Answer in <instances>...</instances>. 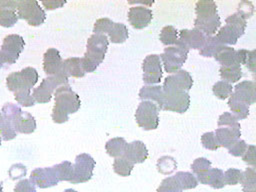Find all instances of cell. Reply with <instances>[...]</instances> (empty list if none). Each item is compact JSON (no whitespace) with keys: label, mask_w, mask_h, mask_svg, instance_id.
<instances>
[{"label":"cell","mask_w":256,"mask_h":192,"mask_svg":"<svg viewBox=\"0 0 256 192\" xmlns=\"http://www.w3.org/2000/svg\"><path fill=\"white\" fill-rule=\"evenodd\" d=\"M55 105L52 110V120L61 124L69 119L70 113H75L81 106L79 95L72 90L70 85H62L54 92Z\"/></svg>","instance_id":"cell-1"},{"label":"cell","mask_w":256,"mask_h":192,"mask_svg":"<svg viewBox=\"0 0 256 192\" xmlns=\"http://www.w3.org/2000/svg\"><path fill=\"white\" fill-rule=\"evenodd\" d=\"M109 41L105 34H92L87 40V51L81 59V66L86 73L94 72L103 62Z\"/></svg>","instance_id":"cell-2"},{"label":"cell","mask_w":256,"mask_h":192,"mask_svg":"<svg viewBox=\"0 0 256 192\" xmlns=\"http://www.w3.org/2000/svg\"><path fill=\"white\" fill-rule=\"evenodd\" d=\"M2 115L9 121L17 133L31 134L36 129V120L29 112H23L18 105L6 103L2 107Z\"/></svg>","instance_id":"cell-3"},{"label":"cell","mask_w":256,"mask_h":192,"mask_svg":"<svg viewBox=\"0 0 256 192\" xmlns=\"http://www.w3.org/2000/svg\"><path fill=\"white\" fill-rule=\"evenodd\" d=\"M38 72L33 67H26L19 72H12L6 78V86L12 92L31 91L38 81Z\"/></svg>","instance_id":"cell-4"},{"label":"cell","mask_w":256,"mask_h":192,"mask_svg":"<svg viewBox=\"0 0 256 192\" xmlns=\"http://www.w3.org/2000/svg\"><path fill=\"white\" fill-rule=\"evenodd\" d=\"M68 76L63 71L44 78L37 88L33 89L32 96L38 103H48L52 98V93L58 87L68 84Z\"/></svg>","instance_id":"cell-5"},{"label":"cell","mask_w":256,"mask_h":192,"mask_svg":"<svg viewBox=\"0 0 256 192\" xmlns=\"http://www.w3.org/2000/svg\"><path fill=\"white\" fill-rule=\"evenodd\" d=\"M135 120L138 126L146 131L156 129L159 125V109L157 104L149 100L141 101L135 112Z\"/></svg>","instance_id":"cell-6"},{"label":"cell","mask_w":256,"mask_h":192,"mask_svg":"<svg viewBox=\"0 0 256 192\" xmlns=\"http://www.w3.org/2000/svg\"><path fill=\"white\" fill-rule=\"evenodd\" d=\"M18 18L26 20L30 26H39L46 19L45 11L36 0H22L17 3Z\"/></svg>","instance_id":"cell-7"},{"label":"cell","mask_w":256,"mask_h":192,"mask_svg":"<svg viewBox=\"0 0 256 192\" xmlns=\"http://www.w3.org/2000/svg\"><path fill=\"white\" fill-rule=\"evenodd\" d=\"M25 41L18 34H9L3 39L0 49V62L14 64L24 49Z\"/></svg>","instance_id":"cell-8"},{"label":"cell","mask_w":256,"mask_h":192,"mask_svg":"<svg viewBox=\"0 0 256 192\" xmlns=\"http://www.w3.org/2000/svg\"><path fill=\"white\" fill-rule=\"evenodd\" d=\"M96 165L93 157L87 153H81L76 156L73 165V177L70 181L72 184L85 183L93 176V170Z\"/></svg>","instance_id":"cell-9"},{"label":"cell","mask_w":256,"mask_h":192,"mask_svg":"<svg viewBox=\"0 0 256 192\" xmlns=\"http://www.w3.org/2000/svg\"><path fill=\"white\" fill-rule=\"evenodd\" d=\"M189 50L179 46H171L164 49V52L159 56L164 65V69L168 73H176L185 63L188 57Z\"/></svg>","instance_id":"cell-10"},{"label":"cell","mask_w":256,"mask_h":192,"mask_svg":"<svg viewBox=\"0 0 256 192\" xmlns=\"http://www.w3.org/2000/svg\"><path fill=\"white\" fill-rule=\"evenodd\" d=\"M189 106L190 95L188 92H163V102L161 110L185 113L188 110Z\"/></svg>","instance_id":"cell-11"},{"label":"cell","mask_w":256,"mask_h":192,"mask_svg":"<svg viewBox=\"0 0 256 192\" xmlns=\"http://www.w3.org/2000/svg\"><path fill=\"white\" fill-rule=\"evenodd\" d=\"M192 85L193 79L190 73L186 70L180 69L176 73L165 78L162 90L163 92H188L192 88Z\"/></svg>","instance_id":"cell-12"},{"label":"cell","mask_w":256,"mask_h":192,"mask_svg":"<svg viewBox=\"0 0 256 192\" xmlns=\"http://www.w3.org/2000/svg\"><path fill=\"white\" fill-rule=\"evenodd\" d=\"M143 70V81L146 84H157L160 83L163 72L162 64L159 55L150 54L146 56L142 63Z\"/></svg>","instance_id":"cell-13"},{"label":"cell","mask_w":256,"mask_h":192,"mask_svg":"<svg viewBox=\"0 0 256 192\" xmlns=\"http://www.w3.org/2000/svg\"><path fill=\"white\" fill-rule=\"evenodd\" d=\"M249 50L239 49L235 50L229 46H223L220 48L215 54L214 58L218 61L222 66H232V65H240L246 63V59L248 56Z\"/></svg>","instance_id":"cell-14"},{"label":"cell","mask_w":256,"mask_h":192,"mask_svg":"<svg viewBox=\"0 0 256 192\" xmlns=\"http://www.w3.org/2000/svg\"><path fill=\"white\" fill-rule=\"evenodd\" d=\"M206 37L198 29H182L179 32V38L177 39L176 46L182 47L184 49H201Z\"/></svg>","instance_id":"cell-15"},{"label":"cell","mask_w":256,"mask_h":192,"mask_svg":"<svg viewBox=\"0 0 256 192\" xmlns=\"http://www.w3.org/2000/svg\"><path fill=\"white\" fill-rule=\"evenodd\" d=\"M34 185H37L39 188H48L58 184L59 179L56 174L54 167H45V168H36L31 172L30 179Z\"/></svg>","instance_id":"cell-16"},{"label":"cell","mask_w":256,"mask_h":192,"mask_svg":"<svg viewBox=\"0 0 256 192\" xmlns=\"http://www.w3.org/2000/svg\"><path fill=\"white\" fill-rule=\"evenodd\" d=\"M152 18V10L145 6H133L128 11V20L135 29H143L147 27Z\"/></svg>","instance_id":"cell-17"},{"label":"cell","mask_w":256,"mask_h":192,"mask_svg":"<svg viewBox=\"0 0 256 192\" xmlns=\"http://www.w3.org/2000/svg\"><path fill=\"white\" fill-rule=\"evenodd\" d=\"M63 60L56 48H48L43 55V70L47 75H55L62 71Z\"/></svg>","instance_id":"cell-18"},{"label":"cell","mask_w":256,"mask_h":192,"mask_svg":"<svg viewBox=\"0 0 256 192\" xmlns=\"http://www.w3.org/2000/svg\"><path fill=\"white\" fill-rule=\"evenodd\" d=\"M17 3L13 0H0V26L12 27L18 21Z\"/></svg>","instance_id":"cell-19"},{"label":"cell","mask_w":256,"mask_h":192,"mask_svg":"<svg viewBox=\"0 0 256 192\" xmlns=\"http://www.w3.org/2000/svg\"><path fill=\"white\" fill-rule=\"evenodd\" d=\"M123 157L133 164L143 163L148 158V149L144 142L136 140L131 143H127Z\"/></svg>","instance_id":"cell-20"},{"label":"cell","mask_w":256,"mask_h":192,"mask_svg":"<svg viewBox=\"0 0 256 192\" xmlns=\"http://www.w3.org/2000/svg\"><path fill=\"white\" fill-rule=\"evenodd\" d=\"M232 92L238 99L244 101L249 106L254 104L256 101V84L254 81L244 80L238 83Z\"/></svg>","instance_id":"cell-21"},{"label":"cell","mask_w":256,"mask_h":192,"mask_svg":"<svg viewBox=\"0 0 256 192\" xmlns=\"http://www.w3.org/2000/svg\"><path fill=\"white\" fill-rule=\"evenodd\" d=\"M214 135L220 147L229 148L235 141L239 140L241 136V131L240 129L222 126L215 130Z\"/></svg>","instance_id":"cell-22"},{"label":"cell","mask_w":256,"mask_h":192,"mask_svg":"<svg viewBox=\"0 0 256 192\" xmlns=\"http://www.w3.org/2000/svg\"><path fill=\"white\" fill-rule=\"evenodd\" d=\"M220 25L221 21L218 14L210 17H196V19L194 20L195 29L201 31L205 36H212L213 34H215Z\"/></svg>","instance_id":"cell-23"},{"label":"cell","mask_w":256,"mask_h":192,"mask_svg":"<svg viewBox=\"0 0 256 192\" xmlns=\"http://www.w3.org/2000/svg\"><path fill=\"white\" fill-rule=\"evenodd\" d=\"M139 98L144 101L150 99L152 102H156L158 109L161 110L163 102V90L160 85L143 86L139 91Z\"/></svg>","instance_id":"cell-24"},{"label":"cell","mask_w":256,"mask_h":192,"mask_svg":"<svg viewBox=\"0 0 256 192\" xmlns=\"http://www.w3.org/2000/svg\"><path fill=\"white\" fill-rule=\"evenodd\" d=\"M191 169L194 174H196V179L201 184L207 183V177L209 170L211 169V162L204 157H200L194 160V162L191 165Z\"/></svg>","instance_id":"cell-25"},{"label":"cell","mask_w":256,"mask_h":192,"mask_svg":"<svg viewBox=\"0 0 256 192\" xmlns=\"http://www.w3.org/2000/svg\"><path fill=\"white\" fill-rule=\"evenodd\" d=\"M62 69L68 77L72 76L74 78H81L85 76V72L81 66V59L79 57H71L65 59L63 61Z\"/></svg>","instance_id":"cell-26"},{"label":"cell","mask_w":256,"mask_h":192,"mask_svg":"<svg viewBox=\"0 0 256 192\" xmlns=\"http://www.w3.org/2000/svg\"><path fill=\"white\" fill-rule=\"evenodd\" d=\"M228 106L231 111L234 113L233 115L237 119H245L249 115V105L244 101L238 99L233 93L229 96L228 99Z\"/></svg>","instance_id":"cell-27"},{"label":"cell","mask_w":256,"mask_h":192,"mask_svg":"<svg viewBox=\"0 0 256 192\" xmlns=\"http://www.w3.org/2000/svg\"><path fill=\"white\" fill-rule=\"evenodd\" d=\"M126 145L127 142L123 137H114L106 142L105 149L109 156L118 158L123 156Z\"/></svg>","instance_id":"cell-28"},{"label":"cell","mask_w":256,"mask_h":192,"mask_svg":"<svg viewBox=\"0 0 256 192\" xmlns=\"http://www.w3.org/2000/svg\"><path fill=\"white\" fill-rule=\"evenodd\" d=\"M195 12L197 18L210 17L218 14L217 5L211 0H200L195 4Z\"/></svg>","instance_id":"cell-29"},{"label":"cell","mask_w":256,"mask_h":192,"mask_svg":"<svg viewBox=\"0 0 256 192\" xmlns=\"http://www.w3.org/2000/svg\"><path fill=\"white\" fill-rule=\"evenodd\" d=\"M220 76L223 81L228 83H235L241 79L243 76L242 69L240 65H232V66H221L219 69Z\"/></svg>","instance_id":"cell-30"},{"label":"cell","mask_w":256,"mask_h":192,"mask_svg":"<svg viewBox=\"0 0 256 192\" xmlns=\"http://www.w3.org/2000/svg\"><path fill=\"white\" fill-rule=\"evenodd\" d=\"M240 36L237 34V32L230 27L229 25H225L220 28L218 33L216 34V38L219 40L220 43L226 46L227 45H235L237 43V40Z\"/></svg>","instance_id":"cell-31"},{"label":"cell","mask_w":256,"mask_h":192,"mask_svg":"<svg viewBox=\"0 0 256 192\" xmlns=\"http://www.w3.org/2000/svg\"><path fill=\"white\" fill-rule=\"evenodd\" d=\"M110 41L112 43H123L128 39V29L123 23H115L108 32Z\"/></svg>","instance_id":"cell-32"},{"label":"cell","mask_w":256,"mask_h":192,"mask_svg":"<svg viewBox=\"0 0 256 192\" xmlns=\"http://www.w3.org/2000/svg\"><path fill=\"white\" fill-rule=\"evenodd\" d=\"M223 46L225 45L220 43L216 36H207L203 46L199 51V54L204 57H212Z\"/></svg>","instance_id":"cell-33"},{"label":"cell","mask_w":256,"mask_h":192,"mask_svg":"<svg viewBox=\"0 0 256 192\" xmlns=\"http://www.w3.org/2000/svg\"><path fill=\"white\" fill-rule=\"evenodd\" d=\"M175 179L177 180L181 190H187V189H193L197 187L198 181L194 174L186 171H179L174 175Z\"/></svg>","instance_id":"cell-34"},{"label":"cell","mask_w":256,"mask_h":192,"mask_svg":"<svg viewBox=\"0 0 256 192\" xmlns=\"http://www.w3.org/2000/svg\"><path fill=\"white\" fill-rule=\"evenodd\" d=\"M133 168H134V164L123 156L115 158V160L113 162L114 172L122 177L129 176L131 174Z\"/></svg>","instance_id":"cell-35"},{"label":"cell","mask_w":256,"mask_h":192,"mask_svg":"<svg viewBox=\"0 0 256 192\" xmlns=\"http://www.w3.org/2000/svg\"><path fill=\"white\" fill-rule=\"evenodd\" d=\"M243 187V192H256V173L255 168H247L243 172L240 182Z\"/></svg>","instance_id":"cell-36"},{"label":"cell","mask_w":256,"mask_h":192,"mask_svg":"<svg viewBox=\"0 0 256 192\" xmlns=\"http://www.w3.org/2000/svg\"><path fill=\"white\" fill-rule=\"evenodd\" d=\"M214 189H221L225 186L224 183V172L219 168H211L208 173L207 183Z\"/></svg>","instance_id":"cell-37"},{"label":"cell","mask_w":256,"mask_h":192,"mask_svg":"<svg viewBox=\"0 0 256 192\" xmlns=\"http://www.w3.org/2000/svg\"><path fill=\"white\" fill-rule=\"evenodd\" d=\"M59 181H71L73 177V164L70 161H63L53 166Z\"/></svg>","instance_id":"cell-38"},{"label":"cell","mask_w":256,"mask_h":192,"mask_svg":"<svg viewBox=\"0 0 256 192\" xmlns=\"http://www.w3.org/2000/svg\"><path fill=\"white\" fill-rule=\"evenodd\" d=\"M226 25H229L230 27H232L236 32L237 34L241 37L244 32H245V29H246V26H247V22L244 18H242L237 12L234 13V14H231L229 15L227 18H226Z\"/></svg>","instance_id":"cell-39"},{"label":"cell","mask_w":256,"mask_h":192,"mask_svg":"<svg viewBox=\"0 0 256 192\" xmlns=\"http://www.w3.org/2000/svg\"><path fill=\"white\" fill-rule=\"evenodd\" d=\"M159 38H160V41L168 46V45H173V44H176L177 42V39H178V36H177V30L174 26L172 25H167V26H164L160 32V35H159Z\"/></svg>","instance_id":"cell-40"},{"label":"cell","mask_w":256,"mask_h":192,"mask_svg":"<svg viewBox=\"0 0 256 192\" xmlns=\"http://www.w3.org/2000/svg\"><path fill=\"white\" fill-rule=\"evenodd\" d=\"M212 90H213L214 95L217 98H219L221 100H225L226 98H228L232 94L233 87H232V85L230 83L221 80V81L216 82L213 85Z\"/></svg>","instance_id":"cell-41"},{"label":"cell","mask_w":256,"mask_h":192,"mask_svg":"<svg viewBox=\"0 0 256 192\" xmlns=\"http://www.w3.org/2000/svg\"><path fill=\"white\" fill-rule=\"evenodd\" d=\"M177 167L176 160L171 156H163L157 161V169L162 174H170Z\"/></svg>","instance_id":"cell-42"},{"label":"cell","mask_w":256,"mask_h":192,"mask_svg":"<svg viewBox=\"0 0 256 192\" xmlns=\"http://www.w3.org/2000/svg\"><path fill=\"white\" fill-rule=\"evenodd\" d=\"M156 192H182L177 180L174 176L163 179Z\"/></svg>","instance_id":"cell-43"},{"label":"cell","mask_w":256,"mask_h":192,"mask_svg":"<svg viewBox=\"0 0 256 192\" xmlns=\"http://www.w3.org/2000/svg\"><path fill=\"white\" fill-rule=\"evenodd\" d=\"M243 172L237 168H229L224 173V183L225 185H236L241 182Z\"/></svg>","instance_id":"cell-44"},{"label":"cell","mask_w":256,"mask_h":192,"mask_svg":"<svg viewBox=\"0 0 256 192\" xmlns=\"http://www.w3.org/2000/svg\"><path fill=\"white\" fill-rule=\"evenodd\" d=\"M218 126H226V127H232L236 129H240V123L238 122V119L230 112H224L219 116L218 119Z\"/></svg>","instance_id":"cell-45"},{"label":"cell","mask_w":256,"mask_h":192,"mask_svg":"<svg viewBox=\"0 0 256 192\" xmlns=\"http://www.w3.org/2000/svg\"><path fill=\"white\" fill-rule=\"evenodd\" d=\"M114 22L109 18H100L96 20V22L94 23L93 32L94 34H105V33L108 34Z\"/></svg>","instance_id":"cell-46"},{"label":"cell","mask_w":256,"mask_h":192,"mask_svg":"<svg viewBox=\"0 0 256 192\" xmlns=\"http://www.w3.org/2000/svg\"><path fill=\"white\" fill-rule=\"evenodd\" d=\"M201 143L204 148L212 151H216L218 148H220L219 144L217 143V140L215 138L214 132H206L201 136Z\"/></svg>","instance_id":"cell-47"},{"label":"cell","mask_w":256,"mask_h":192,"mask_svg":"<svg viewBox=\"0 0 256 192\" xmlns=\"http://www.w3.org/2000/svg\"><path fill=\"white\" fill-rule=\"evenodd\" d=\"M15 99L16 101L24 106V107H31L35 104V99L33 98V96L30 94V91H19V92H15L14 93Z\"/></svg>","instance_id":"cell-48"},{"label":"cell","mask_w":256,"mask_h":192,"mask_svg":"<svg viewBox=\"0 0 256 192\" xmlns=\"http://www.w3.org/2000/svg\"><path fill=\"white\" fill-rule=\"evenodd\" d=\"M237 13L244 18L245 20L247 18H250L253 13H254V6L252 4V2H248V1H242L239 3L238 5V11Z\"/></svg>","instance_id":"cell-49"},{"label":"cell","mask_w":256,"mask_h":192,"mask_svg":"<svg viewBox=\"0 0 256 192\" xmlns=\"http://www.w3.org/2000/svg\"><path fill=\"white\" fill-rule=\"evenodd\" d=\"M247 144L244 140H237L235 141L229 148H228V151L231 155L235 156V157H239V156H242L244 154V152L246 151L247 149Z\"/></svg>","instance_id":"cell-50"},{"label":"cell","mask_w":256,"mask_h":192,"mask_svg":"<svg viewBox=\"0 0 256 192\" xmlns=\"http://www.w3.org/2000/svg\"><path fill=\"white\" fill-rule=\"evenodd\" d=\"M13 192H36V187L29 179H22L15 185Z\"/></svg>","instance_id":"cell-51"},{"label":"cell","mask_w":256,"mask_h":192,"mask_svg":"<svg viewBox=\"0 0 256 192\" xmlns=\"http://www.w3.org/2000/svg\"><path fill=\"white\" fill-rule=\"evenodd\" d=\"M255 152H256V147L254 145H248L246 151L242 155V160L246 162L248 165H251L252 168H255V164H256Z\"/></svg>","instance_id":"cell-52"},{"label":"cell","mask_w":256,"mask_h":192,"mask_svg":"<svg viewBox=\"0 0 256 192\" xmlns=\"http://www.w3.org/2000/svg\"><path fill=\"white\" fill-rule=\"evenodd\" d=\"M27 172V168L22 165V164H15L13 166H11L10 170H9V175L11 177V179L15 180L18 178H21L23 176L26 175Z\"/></svg>","instance_id":"cell-53"},{"label":"cell","mask_w":256,"mask_h":192,"mask_svg":"<svg viewBox=\"0 0 256 192\" xmlns=\"http://www.w3.org/2000/svg\"><path fill=\"white\" fill-rule=\"evenodd\" d=\"M66 1H59V0H51V1H43L42 5L47 9V10H54L57 8H61Z\"/></svg>","instance_id":"cell-54"},{"label":"cell","mask_w":256,"mask_h":192,"mask_svg":"<svg viewBox=\"0 0 256 192\" xmlns=\"http://www.w3.org/2000/svg\"><path fill=\"white\" fill-rule=\"evenodd\" d=\"M255 53H256L255 50L249 51L248 56H247V59H246V63H245V65L247 66V68H248L251 72H254V71H255Z\"/></svg>","instance_id":"cell-55"},{"label":"cell","mask_w":256,"mask_h":192,"mask_svg":"<svg viewBox=\"0 0 256 192\" xmlns=\"http://www.w3.org/2000/svg\"><path fill=\"white\" fill-rule=\"evenodd\" d=\"M3 125H4V118H3L2 113L0 112V131H1V129L3 128Z\"/></svg>","instance_id":"cell-56"},{"label":"cell","mask_w":256,"mask_h":192,"mask_svg":"<svg viewBox=\"0 0 256 192\" xmlns=\"http://www.w3.org/2000/svg\"><path fill=\"white\" fill-rule=\"evenodd\" d=\"M63 192H77V191L74 190V189H66V190L63 191Z\"/></svg>","instance_id":"cell-57"},{"label":"cell","mask_w":256,"mask_h":192,"mask_svg":"<svg viewBox=\"0 0 256 192\" xmlns=\"http://www.w3.org/2000/svg\"><path fill=\"white\" fill-rule=\"evenodd\" d=\"M0 192H2V184L0 183Z\"/></svg>","instance_id":"cell-58"},{"label":"cell","mask_w":256,"mask_h":192,"mask_svg":"<svg viewBox=\"0 0 256 192\" xmlns=\"http://www.w3.org/2000/svg\"><path fill=\"white\" fill-rule=\"evenodd\" d=\"M1 141H2V137H1V135H0V145H1Z\"/></svg>","instance_id":"cell-59"},{"label":"cell","mask_w":256,"mask_h":192,"mask_svg":"<svg viewBox=\"0 0 256 192\" xmlns=\"http://www.w3.org/2000/svg\"><path fill=\"white\" fill-rule=\"evenodd\" d=\"M2 65H3V64H2V63H1V62H0V68H1V67H2Z\"/></svg>","instance_id":"cell-60"}]
</instances>
